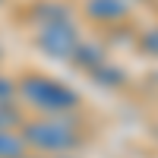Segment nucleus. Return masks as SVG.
<instances>
[{"label": "nucleus", "mask_w": 158, "mask_h": 158, "mask_svg": "<svg viewBox=\"0 0 158 158\" xmlns=\"http://www.w3.org/2000/svg\"><path fill=\"white\" fill-rule=\"evenodd\" d=\"M25 95L44 111H70V108H76L73 92L57 85V82H48V79H32V82L25 85Z\"/></svg>", "instance_id": "f257e3e1"}, {"label": "nucleus", "mask_w": 158, "mask_h": 158, "mask_svg": "<svg viewBox=\"0 0 158 158\" xmlns=\"http://www.w3.org/2000/svg\"><path fill=\"white\" fill-rule=\"evenodd\" d=\"M29 139L41 149H70L76 142V133H73V127L60 123V120H48V123L29 127Z\"/></svg>", "instance_id": "f03ea898"}, {"label": "nucleus", "mask_w": 158, "mask_h": 158, "mask_svg": "<svg viewBox=\"0 0 158 158\" xmlns=\"http://www.w3.org/2000/svg\"><path fill=\"white\" fill-rule=\"evenodd\" d=\"M41 44L51 51V54L70 57L73 51H76V35H73V29H70V25H67V19H60V22H51V25H44Z\"/></svg>", "instance_id": "7ed1b4c3"}, {"label": "nucleus", "mask_w": 158, "mask_h": 158, "mask_svg": "<svg viewBox=\"0 0 158 158\" xmlns=\"http://www.w3.org/2000/svg\"><path fill=\"white\" fill-rule=\"evenodd\" d=\"M89 10H92V16H95V19H120L123 13H127L123 0H92Z\"/></svg>", "instance_id": "20e7f679"}, {"label": "nucleus", "mask_w": 158, "mask_h": 158, "mask_svg": "<svg viewBox=\"0 0 158 158\" xmlns=\"http://www.w3.org/2000/svg\"><path fill=\"white\" fill-rule=\"evenodd\" d=\"M13 155H19V139L0 133V158H13Z\"/></svg>", "instance_id": "39448f33"}, {"label": "nucleus", "mask_w": 158, "mask_h": 158, "mask_svg": "<svg viewBox=\"0 0 158 158\" xmlns=\"http://www.w3.org/2000/svg\"><path fill=\"white\" fill-rule=\"evenodd\" d=\"M142 48H146L152 57H158V29H152V32L142 35Z\"/></svg>", "instance_id": "423d86ee"}]
</instances>
